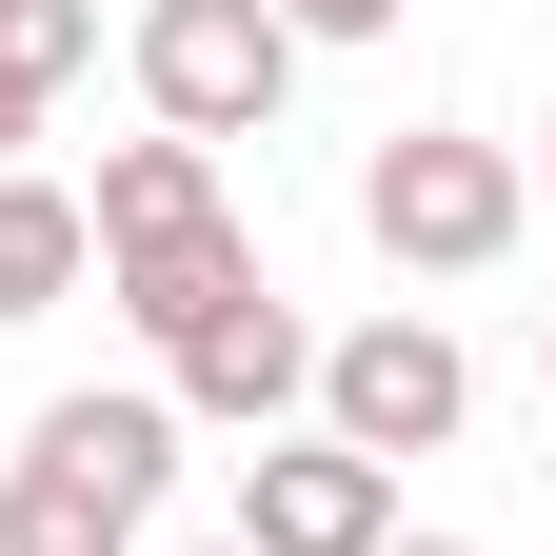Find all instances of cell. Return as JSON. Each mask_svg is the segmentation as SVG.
<instances>
[{
  "label": "cell",
  "mask_w": 556,
  "mask_h": 556,
  "mask_svg": "<svg viewBox=\"0 0 556 556\" xmlns=\"http://www.w3.org/2000/svg\"><path fill=\"white\" fill-rule=\"evenodd\" d=\"M517 219H536V179L497 160V139H457V119H397L378 160H358V239H378L397 278H477V258H517Z\"/></svg>",
  "instance_id": "obj_1"
},
{
  "label": "cell",
  "mask_w": 556,
  "mask_h": 556,
  "mask_svg": "<svg viewBox=\"0 0 556 556\" xmlns=\"http://www.w3.org/2000/svg\"><path fill=\"white\" fill-rule=\"evenodd\" d=\"M139 100H160V139H258L278 100H299V40L258 21V0H139Z\"/></svg>",
  "instance_id": "obj_2"
},
{
  "label": "cell",
  "mask_w": 556,
  "mask_h": 556,
  "mask_svg": "<svg viewBox=\"0 0 556 556\" xmlns=\"http://www.w3.org/2000/svg\"><path fill=\"white\" fill-rule=\"evenodd\" d=\"M457 417H477V358H457L417 299L358 318V338H318V438H338V457H378V477H397V457H438Z\"/></svg>",
  "instance_id": "obj_3"
},
{
  "label": "cell",
  "mask_w": 556,
  "mask_h": 556,
  "mask_svg": "<svg viewBox=\"0 0 556 556\" xmlns=\"http://www.w3.org/2000/svg\"><path fill=\"white\" fill-rule=\"evenodd\" d=\"M397 536V477L338 457V438H258L239 457V556H378Z\"/></svg>",
  "instance_id": "obj_4"
},
{
  "label": "cell",
  "mask_w": 556,
  "mask_h": 556,
  "mask_svg": "<svg viewBox=\"0 0 556 556\" xmlns=\"http://www.w3.org/2000/svg\"><path fill=\"white\" fill-rule=\"evenodd\" d=\"M160 397L199 417V438H278V417L318 397V338L278 318V299H239L219 338H179V358H160Z\"/></svg>",
  "instance_id": "obj_5"
},
{
  "label": "cell",
  "mask_w": 556,
  "mask_h": 556,
  "mask_svg": "<svg viewBox=\"0 0 556 556\" xmlns=\"http://www.w3.org/2000/svg\"><path fill=\"white\" fill-rule=\"evenodd\" d=\"M21 457H60V477H80V497H119V517H160V477H179V397H40Z\"/></svg>",
  "instance_id": "obj_6"
},
{
  "label": "cell",
  "mask_w": 556,
  "mask_h": 556,
  "mask_svg": "<svg viewBox=\"0 0 556 556\" xmlns=\"http://www.w3.org/2000/svg\"><path fill=\"white\" fill-rule=\"evenodd\" d=\"M100 278V239H80V179H21L0 160V318H60Z\"/></svg>",
  "instance_id": "obj_7"
},
{
  "label": "cell",
  "mask_w": 556,
  "mask_h": 556,
  "mask_svg": "<svg viewBox=\"0 0 556 556\" xmlns=\"http://www.w3.org/2000/svg\"><path fill=\"white\" fill-rule=\"evenodd\" d=\"M100 60V0H0V160L40 139V100Z\"/></svg>",
  "instance_id": "obj_8"
},
{
  "label": "cell",
  "mask_w": 556,
  "mask_h": 556,
  "mask_svg": "<svg viewBox=\"0 0 556 556\" xmlns=\"http://www.w3.org/2000/svg\"><path fill=\"white\" fill-rule=\"evenodd\" d=\"M0 556H139V517L80 497L60 457H0Z\"/></svg>",
  "instance_id": "obj_9"
},
{
  "label": "cell",
  "mask_w": 556,
  "mask_h": 556,
  "mask_svg": "<svg viewBox=\"0 0 556 556\" xmlns=\"http://www.w3.org/2000/svg\"><path fill=\"white\" fill-rule=\"evenodd\" d=\"M258 21H278V40H378L397 0H258Z\"/></svg>",
  "instance_id": "obj_10"
},
{
  "label": "cell",
  "mask_w": 556,
  "mask_h": 556,
  "mask_svg": "<svg viewBox=\"0 0 556 556\" xmlns=\"http://www.w3.org/2000/svg\"><path fill=\"white\" fill-rule=\"evenodd\" d=\"M378 556H477V536H378Z\"/></svg>",
  "instance_id": "obj_11"
},
{
  "label": "cell",
  "mask_w": 556,
  "mask_h": 556,
  "mask_svg": "<svg viewBox=\"0 0 556 556\" xmlns=\"http://www.w3.org/2000/svg\"><path fill=\"white\" fill-rule=\"evenodd\" d=\"M536 199H556V119H536Z\"/></svg>",
  "instance_id": "obj_12"
},
{
  "label": "cell",
  "mask_w": 556,
  "mask_h": 556,
  "mask_svg": "<svg viewBox=\"0 0 556 556\" xmlns=\"http://www.w3.org/2000/svg\"><path fill=\"white\" fill-rule=\"evenodd\" d=\"M199 556H239V536H199Z\"/></svg>",
  "instance_id": "obj_13"
},
{
  "label": "cell",
  "mask_w": 556,
  "mask_h": 556,
  "mask_svg": "<svg viewBox=\"0 0 556 556\" xmlns=\"http://www.w3.org/2000/svg\"><path fill=\"white\" fill-rule=\"evenodd\" d=\"M536 338H556V299H536Z\"/></svg>",
  "instance_id": "obj_14"
},
{
  "label": "cell",
  "mask_w": 556,
  "mask_h": 556,
  "mask_svg": "<svg viewBox=\"0 0 556 556\" xmlns=\"http://www.w3.org/2000/svg\"><path fill=\"white\" fill-rule=\"evenodd\" d=\"M536 477H556V457H536Z\"/></svg>",
  "instance_id": "obj_15"
}]
</instances>
